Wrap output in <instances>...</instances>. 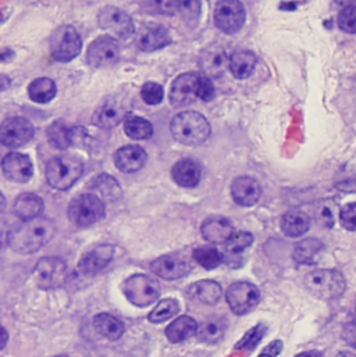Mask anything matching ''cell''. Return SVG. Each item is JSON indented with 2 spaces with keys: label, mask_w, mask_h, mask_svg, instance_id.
<instances>
[{
  "label": "cell",
  "mask_w": 356,
  "mask_h": 357,
  "mask_svg": "<svg viewBox=\"0 0 356 357\" xmlns=\"http://www.w3.org/2000/svg\"><path fill=\"white\" fill-rule=\"evenodd\" d=\"M196 98H200L205 102H209L214 98V86L209 77L199 75L196 85Z\"/></svg>",
  "instance_id": "obj_46"
},
{
  "label": "cell",
  "mask_w": 356,
  "mask_h": 357,
  "mask_svg": "<svg viewBox=\"0 0 356 357\" xmlns=\"http://www.w3.org/2000/svg\"><path fill=\"white\" fill-rule=\"evenodd\" d=\"M198 323L189 316H179L168 328L166 337L172 344H179L196 334Z\"/></svg>",
  "instance_id": "obj_31"
},
{
  "label": "cell",
  "mask_w": 356,
  "mask_h": 357,
  "mask_svg": "<svg viewBox=\"0 0 356 357\" xmlns=\"http://www.w3.org/2000/svg\"><path fill=\"white\" fill-rule=\"evenodd\" d=\"M192 257L199 266H202L206 270H213L218 267L220 263L223 261L221 253L213 246H199L193 249Z\"/></svg>",
  "instance_id": "obj_38"
},
{
  "label": "cell",
  "mask_w": 356,
  "mask_h": 357,
  "mask_svg": "<svg viewBox=\"0 0 356 357\" xmlns=\"http://www.w3.org/2000/svg\"><path fill=\"white\" fill-rule=\"evenodd\" d=\"M14 57V52L13 50H4V52H0V61H10L11 59Z\"/></svg>",
  "instance_id": "obj_50"
},
{
  "label": "cell",
  "mask_w": 356,
  "mask_h": 357,
  "mask_svg": "<svg viewBox=\"0 0 356 357\" xmlns=\"http://www.w3.org/2000/svg\"><path fill=\"white\" fill-rule=\"evenodd\" d=\"M67 264L59 257H43L34 268V281L40 289H56L67 281Z\"/></svg>",
  "instance_id": "obj_8"
},
{
  "label": "cell",
  "mask_w": 356,
  "mask_h": 357,
  "mask_svg": "<svg viewBox=\"0 0 356 357\" xmlns=\"http://www.w3.org/2000/svg\"><path fill=\"white\" fill-rule=\"evenodd\" d=\"M297 357H323V355L320 352L311 351V352H304V354H301V355H298Z\"/></svg>",
  "instance_id": "obj_52"
},
{
  "label": "cell",
  "mask_w": 356,
  "mask_h": 357,
  "mask_svg": "<svg viewBox=\"0 0 356 357\" xmlns=\"http://www.w3.org/2000/svg\"><path fill=\"white\" fill-rule=\"evenodd\" d=\"M126 117V109L114 102V100H109L106 103H103L94 114L92 117V123L103 130H110L117 127Z\"/></svg>",
  "instance_id": "obj_23"
},
{
  "label": "cell",
  "mask_w": 356,
  "mask_h": 357,
  "mask_svg": "<svg viewBox=\"0 0 356 357\" xmlns=\"http://www.w3.org/2000/svg\"><path fill=\"white\" fill-rule=\"evenodd\" d=\"M306 289L316 298L332 301L346 291V278L337 270H318L305 278Z\"/></svg>",
  "instance_id": "obj_3"
},
{
  "label": "cell",
  "mask_w": 356,
  "mask_h": 357,
  "mask_svg": "<svg viewBox=\"0 0 356 357\" xmlns=\"http://www.w3.org/2000/svg\"><path fill=\"white\" fill-rule=\"evenodd\" d=\"M151 270L154 274L163 280H178L191 271V264L185 256L173 253L154 260L151 263Z\"/></svg>",
  "instance_id": "obj_14"
},
{
  "label": "cell",
  "mask_w": 356,
  "mask_h": 357,
  "mask_svg": "<svg viewBox=\"0 0 356 357\" xmlns=\"http://www.w3.org/2000/svg\"><path fill=\"white\" fill-rule=\"evenodd\" d=\"M163 88L156 82H147L141 89V98L147 105L155 106L163 100Z\"/></svg>",
  "instance_id": "obj_43"
},
{
  "label": "cell",
  "mask_w": 356,
  "mask_h": 357,
  "mask_svg": "<svg viewBox=\"0 0 356 357\" xmlns=\"http://www.w3.org/2000/svg\"><path fill=\"white\" fill-rule=\"evenodd\" d=\"M67 214L74 225L89 227L105 217V204L98 195L84 193L71 200Z\"/></svg>",
  "instance_id": "obj_5"
},
{
  "label": "cell",
  "mask_w": 356,
  "mask_h": 357,
  "mask_svg": "<svg viewBox=\"0 0 356 357\" xmlns=\"http://www.w3.org/2000/svg\"><path fill=\"white\" fill-rule=\"evenodd\" d=\"M120 56L119 46L116 40L110 36H99L96 38L88 47L87 60L88 64L95 68L109 67L117 63Z\"/></svg>",
  "instance_id": "obj_13"
},
{
  "label": "cell",
  "mask_w": 356,
  "mask_h": 357,
  "mask_svg": "<svg viewBox=\"0 0 356 357\" xmlns=\"http://www.w3.org/2000/svg\"><path fill=\"white\" fill-rule=\"evenodd\" d=\"M43 210V202L38 195L22 193L14 202V214L22 221L34 220L40 215Z\"/></svg>",
  "instance_id": "obj_28"
},
{
  "label": "cell",
  "mask_w": 356,
  "mask_h": 357,
  "mask_svg": "<svg viewBox=\"0 0 356 357\" xmlns=\"http://www.w3.org/2000/svg\"><path fill=\"white\" fill-rule=\"evenodd\" d=\"M35 135L34 126L22 117H11L0 124V144L10 149L27 145Z\"/></svg>",
  "instance_id": "obj_11"
},
{
  "label": "cell",
  "mask_w": 356,
  "mask_h": 357,
  "mask_svg": "<svg viewBox=\"0 0 356 357\" xmlns=\"http://www.w3.org/2000/svg\"><path fill=\"white\" fill-rule=\"evenodd\" d=\"M57 86L50 78H36L28 86V95L35 103H49L56 98Z\"/></svg>",
  "instance_id": "obj_34"
},
{
  "label": "cell",
  "mask_w": 356,
  "mask_h": 357,
  "mask_svg": "<svg viewBox=\"0 0 356 357\" xmlns=\"http://www.w3.org/2000/svg\"><path fill=\"white\" fill-rule=\"evenodd\" d=\"M82 172L84 166L75 158H53L46 165V181L53 189L66 190L80 179Z\"/></svg>",
  "instance_id": "obj_4"
},
{
  "label": "cell",
  "mask_w": 356,
  "mask_h": 357,
  "mask_svg": "<svg viewBox=\"0 0 356 357\" xmlns=\"http://www.w3.org/2000/svg\"><path fill=\"white\" fill-rule=\"evenodd\" d=\"M84 131V128H70L59 120L49 126L46 137L53 148L64 151L73 145H77L78 141H82V137H85Z\"/></svg>",
  "instance_id": "obj_17"
},
{
  "label": "cell",
  "mask_w": 356,
  "mask_h": 357,
  "mask_svg": "<svg viewBox=\"0 0 356 357\" xmlns=\"http://www.w3.org/2000/svg\"><path fill=\"white\" fill-rule=\"evenodd\" d=\"M230 57L225 54V50L220 46L207 49L202 54L200 67L206 73V77H220L228 68Z\"/></svg>",
  "instance_id": "obj_25"
},
{
  "label": "cell",
  "mask_w": 356,
  "mask_h": 357,
  "mask_svg": "<svg viewBox=\"0 0 356 357\" xmlns=\"http://www.w3.org/2000/svg\"><path fill=\"white\" fill-rule=\"evenodd\" d=\"M170 131L179 144L196 146L207 141L210 135V124L198 112H182L172 120Z\"/></svg>",
  "instance_id": "obj_2"
},
{
  "label": "cell",
  "mask_w": 356,
  "mask_h": 357,
  "mask_svg": "<svg viewBox=\"0 0 356 357\" xmlns=\"http://www.w3.org/2000/svg\"><path fill=\"white\" fill-rule=\"evenodd\" d=\"M283 348H284V345H283L281 341H273L272 344H269V345L262 351V354L259 355V357H277L281 354Z\"/></svg>",
  "instance_id": "obj_48"
},
{
  "label": "cell",
  "mask_w": 356,
  "mask_h": 357,
  "mask_svg": "<svg viewBox=\"0 0 356 357\" xmlns=\"http://www.w3.org/2000/svg\"><path fill=\"white\" fill-rule=\"evenodd\" d=\"M94 189L101 193L102 197L107 199V200H119L121 197V189L120 185L117 183V181L107 176V174H102L94 182Z\"/></svg>",
  "instance_id": "obj_40"
},
{
  "label": "cell",
  "mask_w": 356,
  "mask_h": 357,
  "mask_svg": "<svg viewBox=\"0 0 356 357\" xmlns=\"http://www.w3.org/2000/svg\"><path fill=\"white\" fill-rule=\"evenodd\" d=\"M202 0H178V11L182 20L189 25L195 26L200 17Z\"/></svg>",
  "instance_id": "obj_41"
},
{
  "label": "cell",
  "mask_w": 356,
  "mask_h": 357,
  "mask_svg": "<svg viewBox=\"0 0 356 357\" xmlns=\"http://www.w3.org/2000/svg\"><path fill=\"white\" fill-rule=\"evenodd\" d=\"M94 327L99 335H102L110 341H116V340L121 338V335L124 334L123 323L119 319H116L107 313L96 314L94 319Z\"/></svg>",
  "instance_id": "obj_32"
},
{
  "label": "cell",
  "mask_w": 356,
  "mask_h": 357,
  "mask_svg": "<svg viewBox=\"0 0 356 357\" xmlns=\"http://www.w3.org/2000/svg\"><path fill=\"white\" fill-rule=\"evenodd\" d=\"M200 176H202L200 166L191 159L179 160L172 169V177L176 181L177 185L184 188L196 186L200 181Z\"/></svg>",
  "instance_id": "obj_27"
},
{
  "label": "cell",
  "mask_w": 356,
  "mask_h": 357,
  "mask_svg": "<svg viewBox=\"0 0 356 357\" xmlns=\"http://www.w3.org/2000/svg\"><path fill=\"white\" fill-rule=\"evenodd\" d=\"M1 172L8 181L25 183L34 176V165L27 155L11 152L3 159Z\"/></svg>",
  "instance_id": "obj_15"
},
{
  "label": "cell",
  "mask_w": 356,
  "mask_h": 357,
  "mask_svg": "<svg viewBox=\"0 0 356 357\" xmlns=\"http://www.w3.org/2000/svg\"><path fill=\"white\" fill-rule=\"evenodd\" d=\"M4 208H6V199H4V196L0 193V213H1Z\"/></svg>",
  "instance_id": "obj_54"
},
{
  "label": "cell",
  "mask_w": 356,
  "mask_h": 357,
  "mask_svg": "<svg viewBox=\"0 0 356 357\" xmlns=\"http://www.w3.org/2000/svg\"><path fill=\"white\" fill-rule=\"evenodd\" d=\"M114 256V248L110 245H102L94 250L85 253L78 261V270L84 275H94L105 270Z\"/></svg>",
  "instance_id": "obj_18"
},
{
  "label": "cell",
  "mask_w": 356,
  "mask_h": 357,
  "mask_svg": "<svg viewBox=\"0 0 356 357\" xmlns=\"http://www.w3.org/2000/svg\"><path fill=\"white\" fill-rule=\"evenodd\" d=\"M266 331H267V328H266L265 326H262V324L253 327L252 330H249V331L241 338V341L237 342L235 349H237V351H253V349L258 347V344L263 340Z\"/></svg>",
  "instance_id": "obj_42"
},
{
  "label": "cell",
  "mask_w": 356,
  "mask_h": 357,
  "mask_svg": "<svg viewBox=\"0 0 356 357\" xmlns=\"http://www.w3.org/2000/svg\"><path fill=\"white\" fill-rule=\"evenodd\" d=\"M339 26L348 33H356V4L347 6L340 11Z\"/></svg>",
  "instance_id": "obj_44"
},
{
  "label": "cell",
  "mask_w": 356,
  "mask_h": 357,
  "mask_svg": "<svg viewBox=\"0 0 356 357\" xmlns=\"http://www.w3.org/2000/svg\"><path fill=\"white\" fill-rule=\"evenodd\" d=\"M82 47L81 38L74 26L61 25L50 36V53L56 61L67 63L74 60Z\"/></svg>",
  "instance_id": "obj_7"
},
{
  "label": "cell",
  "mask_w": 356,
  "mask_h": 357,
  "mask_svg": "<svg viewBox=\"0 0 356 357\" xmlns=\"http://www.w3.org/2000/svg\"><path fill=\"white\" fill-rule=\"evenodd\" d=\"M199 74L185 73L178 75L172 84L170 102L175 107H185L196 99V85Z\"/></svg>",
  "instance_id": "obj_16"
},
{
  "label": "cell",
  "mask_w": 356,
  "mask_h": 357,
  "mask_svg": "<svg viewBox=\"0 0 356 357\" xmlns=\"http://www.w3.org/2000/svg\"><path fill=\"white\" fill-rule=\"evenodd\" d=\"M309 228H311V217L299 208H292L287 211L281 218V229L287 236H291V238L302 236L309 231Z\"/></svg>",
  "instance_id": "obj_26"
},
{
  "label": "cell",
  "mask_w": 356,
  "mask_h": 357,
  "mask_svg": "<svg viewBox=\"0 0 356 357\" xmlns=\"http://www.w3.org/2000/svg\"><path fill=\"white\" fill-rule=\"evenodd\" d=\"M253 242V236L249 232H237L230 236L227 242H224V252L221 253L223 260L232 266L235 261V267L239 266L241 255L246 248H249Z\"/></svg>",
  "instance_id": "obj_24"
},
{
  "label": "cell",
  "mask_w": 356,
  "mask_h": 357,
  "mask_svg": "<svg viewBox=\"0 0 356 357\" xmlns=\"http://www.w3.org/2000/svg\"><path fill=\"white\" fill-rule=\"evenodd\" d=\"M10 78L7 77V75H3V74H0V91H4V89H7L8 88V85H10Z\"/></svg>",
  "instance_id": "obj_51"
},
{
  "label": "cell",
  "mask_w": 356,
  "mask_h": 357,
  "mask_svg": "<svg viewBox=\"0 0 356 357\" xmlns=\"http://www.w3.org/2000/svg\"><path fill=\"white\" fill-rule=\"evenodd\" d=\"M98 22L102 29L110 32L119 39H128L135 32L133 18L117 7H105L98 14Z\"/></svg>",
  "instance_id": "obj_12"
},
{
  "label": "cell",
  "mask_w": 356,
  "mask_h": 357,
  "mask_svg": "<svg viewBox=\"0 0 356 357\" xmlns=\"http://www.w3.org/2000/svg\"><path fill=\"white\" fill-rule=\"evenodd\" d=\"M0 21H1V13H0Z\"/></svg>",
  "instance_id": "obj_57"
},
{
  "label": "cell",
  "mask_w": 356,
  "mask_h": 357,
  "mask_svg": "<svg viewBox=\"0 0 356 357\" xmlns=\"http://www.w3.org/2000/svg\"><path fill=\"white\" fill-rule=\"evenodd\" d=\"M54 357H68V356H66V355H59V356H54Z\"/></svg>",
  "instance_id": "obj_56"
},
{
  "label": "cell",
  "mask_w": 356,
  "mask_h": 357,
  "mask_svg": "<svg viewBox=\"0 0 356 357\" xmlns=\"http://www.w3.org/2000/svg\"><path fill=\"white\" fill-rule=\"evenodd\" d=\"M147 152L138 145H127L114 153L116 167L126 174L140 172L147 163Z\"/></svg>",
  "instance_id": "obj_19"
},
{
  "label": "cell",
  "mask_w": 356,
  "mask_h": 357,
  "mask_svg": "<svg viewBox=\"0 0 356 357\" xmlns=\"http://www.w3.org/2000/svg\"><path fill=\"white\" fill-rule=\"evenodd\" d=\"M256 67V56L248 50H238L230 56L228 68L238 79L248 78Z\"/></svg>",
  "instance_id": "obj_29"
},
{
  "label": "cell",
  "mask_w": 356,
  "mask_h": 357,
  "mask_svg": "<svg viewBox=\"0 0 356 357\" xmlns=\"http://www.w3.org/2000/svg\"><path fill=\"white\" fill-rule=\"evenodd\" d=\"M179 312V305L176 299H163L149 314V321L154 324H161L168 321L169 319L177 316Z\"/></svg>",
  "instance_id": "obj_39"
},
{
  "label": "cell",
  "mask_w": 356,
  "mask_h": 357,
  "mask_svg": "<svg viewBox=\"0 0 356 357\" xmlns=\"http://www.w3.org/2000/svg\"><path fill=\"white\" fill-rule=\"evenodd\" d=\"M7 341H8V334H7V331L0 326V351L4 349V347L7 345Z\"/></svg>",
  "instance_id": "obj_49"
},
{
  "label": "cell",
  "mask_w": 356,
  "mask_h": 357,
  "mask_svg": "<svg viewBox=\"0 0 356 357\" xmlns=\"http://www.w3.org/2000/svg\"><path fill=\"white\" fill-rule=\"evenodd\" d=\"M188 296L203 305H216L221 298V287L214 281H199L188 289Z\"/></svg>",
  "instance_id": "obj_30"
},
{
  "label": "cell",
  "mask_w": 356,
  "mask_h": 357,
  "mask_svg": "<svg viewBox=\"0 0 356 357\" xmlns=\"http://www.w3.org/2000/svg\"><path fill=\"white\" fill-rule=\"evenodd\" d=\"M262 195L259 182L251 177H238L231 183V196L234 202L239 206L249 207L253 206Z\"/></svg>",
  "instance_id": "obj_20"
},
{
  "label": "cell",
  "mask_w": 356,
  "mask_h": 357,
  "mask_svg": "<svg viewBox=\"0 0 356 357\" xmlns=\"http://www.w3.org/2000/svg\"><path fill=\"white\" fill-rule=\"evenodd\" d=\"M340 222L348 231H356V203H350L340 210Z\"/></svg>",
  "instance_id": "obj_47"
},
{
  "label": "cell",
  "mask_w": 356,
  "mask_h": 357,
  "mask_svg": "<svg viewBox=\"0 0 356 357\" xmlns=\"http://www.w3.org/2000/svg\"><path fill=\"white\" fill-rule=\"evenodd\" d=\"M313 214L318 224L325 228H332L340 215V207L333 199H326L318 203Z\"/></svg>",
  "instance_id": "obj_36"
},
{
  "label": "cell",
  "mask_w": 356,
  "mask_h": 357,
  "mask_svg": "<svg viewBox=\"0 0 356 357\" xmlns=\"http://www.w3.org/2000/svg\"><path fill=\"white\" fill-rule=\"evenodd\" d=\"M246 18V11L239 0H220L214 8V24L225 33L238 32Z\"/></svg>",
  "instance_id": "obj_10"
},
{
  "label": "cell",
  "mask_w": 356,
  "mask_h": 357,
  "mask_svg": "<svg viewBox=\"0 0 356 357\" xmlns=\"http://www.w3.org/2000/svg\"><path fill=\"white\" fill-rule=\"evenodd\" d=\"M123 294L137 307H147L161 296V285L148 275L135 274L126 280Z\"/></svg>",
  "instance_id": "obj_6"
},
{
  "label": "cell",
  "mask_w": 356,
  "mask_h": 357,
  "mask_svg": "<svg viewBox=\"0 0 356 357\" xmlns=\"http://www.w3.org/2000/svg\"><path fill=\"white\" fill-rule=\"evenodd\" d=\"M337 357H356L355 354H351V352H341L340 355H337Z\"/></svg>",
  "instance_id": "obj_55"
},
{
  "label": "cell",
  "mask_w": 356,
  "mask_h": 357,
  "mask_svg": "<svg viewBox=\"0 0 356 357\" xmlns=\"http://www.w3.org/2000/svg\"><path fill=\"white\" fill-rule=\"evenodd\" d=\"M149 7L154 13L175 15L178 13V0H149Z\"/></svg>",
  "instance_id": "obj_45"
},
{
  "label": "cell",
  "mask_w": 356,
  "mask_h": 357,
  "mask_svg": "<svg viewBox=\"0 0 356 357\" xmlns=\"http://www.w3.org/2000/svg\"><path fill=\"white\" fill-rule=\"evenodd\" d=\"M227 303L237 316L251 313L260 302V291L251 282H235L225 292Z\"/></svg>",
  "instance_id": "obj_9"
},
{
  "label": "cell",
  "mask_w": 356,
  "mask_h": 357,
  "mask_svg": "<svg viewBox=\"0 0 356 357\" xmlns=\"http://www.w3.org/2000/svg\"><path fill=\"white\" fill-rule=\"evenodd\" d=\"M56 225L52 220L36 217L34 220L22 221L13 228L7 235L8 246L21 255H31L47 245L54 236Z\"/></svg>",
  "instance_id": "obj_1"
},
{
  "label": "cell",
  "mask_w": 356,
  "mask_h": 357,
  "mask_svg": "<svg viewBox=\"0 0 356 357\" xmlns=\"http://www.w3.org/2000/svg\"><path fill=\"white\" fill-rule=\"evenodd\" d=\"M227 324L221 319H209L198 326L196 328V337L203 344H217L221 341V338L225 334Z\"/></svg>",
  "instance_id": "obj_33"
},
{
  "label": "cell",
  "mask_w": 356,
  "mask_h": 357,
  "mask_svg": "<svg viewBox=\"0 0 356 357\" xmlns=\"http://www.w3.org/2000/svg\"><path fill=\"white\" fill-rule=\"evenodd\" d=\"M232 224L221 215H212L202 224V235L212 243H224L232 235Z\"/></svg>",
  "instance_id": "obj_22"
},
{
  "label": "cell",
  "mask_w": 356,
  "mask_h": 357,
  "mask_svg": "<svg viewBox=\"0 0 356 357\" xmlns=\"http://www.w3.org/2000/svg\"><path fill=\"white\" fill-rule=\"evenodd\" d=\"M172 42L169 31L162 25H147L144 26L137 38V45L144 52H155Z\"/></svg>",
  "instance_id": "obj_21"
},
{
  "label": "cell",
  "mask_w": 356,
  "mask_h": 357,
  "mask_svg": "<svg viewBox=\"0 0 356 357\" xmlns=\"http://www.w3.org/2000/svg\"><path fill=\"white\" fill-rule=\"evenodd\" d=\"M336 3L347 7V6H355L356 0H336Z\"/></svg>",
  "instance_id": "obj_53"
},
{
  "label": "cell",
  "mask_w": 356,
  "mask_h": 357,
  "mask_svg": "<svg viewBox=\"0 0 356 357\" xmlns=\"http://www.w3.org/2000/svg\"><path fill=\"white\" fill-rule=\"evenodd\" d=\"M124 131L128 138L141 141V139H148L154 134V127L152 124L142 119V117H128L124 121Z\"/></svg>",
  "instance_id": "obj_37"
},
{
  "label": "cell",
  "mask_w": 356,
  "mask_h": 357,
  "mask_svg": "<svg viewBox=\"0 0 356 357\" xmlns=\"http://www.w3.org/2000/svg\"><path fill=\"white\" fill-rule=\"evenodd\" d=\"M323 243L318 239L309 238L298 242L294 248V259L299 264H312L315 263L316 256L322 252Z\"/></svg>",
  "instance_id": "obj_35"
}]
</instances>
